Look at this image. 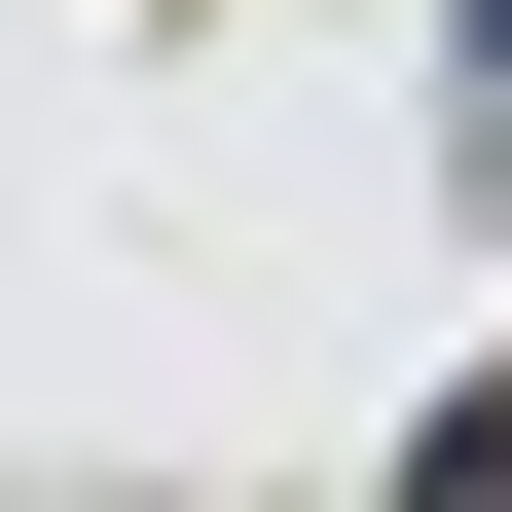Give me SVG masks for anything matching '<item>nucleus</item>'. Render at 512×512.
I'll use <instances>...</instances> for the list:
<instances>
[{"instance_id":"f257e3e1","label":"nucleus","mask_w":512,"mask_h":512,"mask_svg":"<svg viewBox=\"0 0 512 512\" xmlns=\"http://www.w3.org/2000/svg\"><path fill=\"white\" fill-rule=\"evenodd\" d=\"M403 512H512V403H439V439H403Z\"/></svg>"},{"instance_id":"f03ea898","label":"nucleus","mask_w":512,"mask_h":512,"mask_svg":"<svg viewBox=\"0 0 512 512\" xmlns=\"http://www.w3.org/2000/svg\"><path fill=\"white\" fill-rule=\"evenodd\" d=\"M439 110H476V147H512V0H439Z\"/></svg>"}]
</instances>
